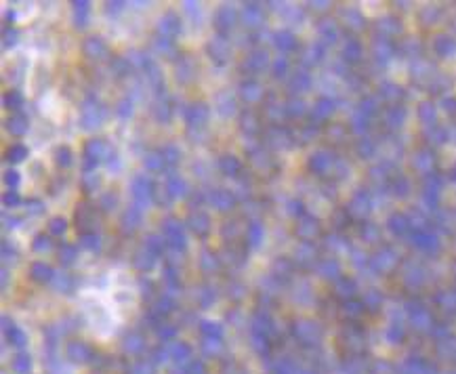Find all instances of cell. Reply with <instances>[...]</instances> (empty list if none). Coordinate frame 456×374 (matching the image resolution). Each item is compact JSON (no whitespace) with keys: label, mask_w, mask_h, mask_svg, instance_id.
<instances>
[]
</instances>
